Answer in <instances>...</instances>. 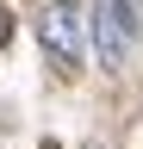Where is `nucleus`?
<instances>
[{"mask_svg": "<svg viewBox=\"0 0 143 149\" xmlns=\"http://www.w3.org/2000/svg\"><path fill=\"white\" fill-rule=\"evenodd\" d=\"M137 50V19H131V0H106L93 13V56L100 68H124V56Z\"/></svg>", "mask_w": 143, "mask_h": 149, "instance_id": "1", "label": "nucleus"}, {"mask_svg": "<svg viewBox=\"0 0 143 149\" xmlns=\"http://www.w3.org/2000/svg\"><path fill=\"white\" fill-rule=\"evenodd\" d=\"M81 6L75 0H56V6H50L44 19H38V37H44V50L56 56V68H75L81 62Z\"/></svg>", "mask_w": 143, "mask_h": 149, "instance_id": "2", "label": "nucleus"}]
</instances>
